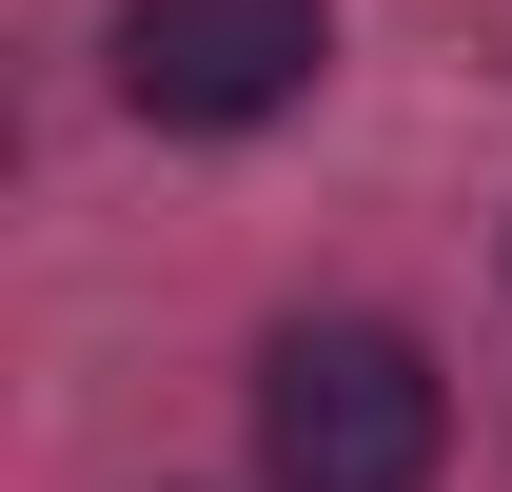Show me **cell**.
<instances>
[{
    "mask_svg": "<svg viewBox=\"0 0 512 492\" xmlns=\"http://www.w3.org/2000/svg\"><path fill=\"white\" fill-rule=\"evenodd\" d=\"M256 453H276V492H434L453 394L375 315H296V335L256 355Z\"/></svg>",
    "mask_w": 512,
    "mask_h": 492,
    "instance_id": "obj_1",
    "label": "cell"
},
{
    "mask_svg": "<svg viewBox=\"0 0 512 492\" xmlns=\"http://www.w3.org/2000/svg\"><path fill=\"white\" fill-rule=\"evenodd\" d=\"M335 60V20L316 0H138L119 20V99L158 138H256V119H296Z\"/></svg>",
    "mask_w": 512,
    "mask_h": 492,
    "instance_id": "obj_2",
    "label": "cell"
}]
</instances>
